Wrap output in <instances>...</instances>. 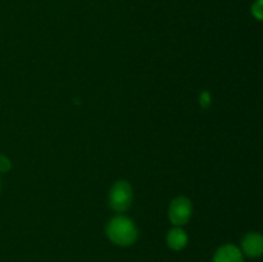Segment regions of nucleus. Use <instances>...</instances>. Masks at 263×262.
<instances>
[{"label": "nucleus", "mask_w": 263, "mask_h": 262, "mask_svg": "<svg viewBox=\"0 0 263 262\" xmlns=\"http://www.w3.org/2000/svg\"><path fill=\"white\" fill-rule=\"evenodd\" d=\"M108 239L116 246H131L138 239V228L131 218L123 215H117L108 222L105 229Z\"/></svg>", "instance_id": "obj_1"}, {"label": "nucleus", "mask_w": 263, "mask_h": 262, "mask_svg": "<svg viewBox=\"0 0 263 262\" xmlns=\"http://www.w3.org/2000/svg\"><path fill=\"white\" fill-rule=\"evenodd\" d=\"M133 204V188L125 180L115 182L109 190V205L116 212H125Z\"/></svg>", "instance_id": "obj_2"}, {"label": "nucleus", "mask_w": 263, "mask_h": 262, "mask_svg": "<svg viewBox=\"0 0 263 262\" xmlns=\"http://www.w3.org/2000/svg\"><path fill=\"white\" fill-rule=\"evenodd\" d=\"M193 204L189 198L177 197L171 202L168 208V217L174 225L182 226L189 222L192 217Z\"/></svg>", "instance_id": "obj_3"}, {"label": "nucleus", "mask_w": 263, "mask_h": 262, "mask_svg": "<svg viewBox=\"0 0 263 262\" xmlns=\"http://www.w3.org/2000/svg\"><path fill=\"white\" fill-rule=\"evenodd\" d=\"M244 254L251 258H258L263 254V235L259 233H248L241 240Z\"/></svg>", "instance_id": "obj_4"}, {"label": "nucleus", "mask_w": 263, "mask_h": 262, "mask_svg": "<svg viewBox=\"0 0 263 262\" xmlns=\"http://www.w3.org/2000/svg\"><path fill=\"white\" fill-rule=\"evenodd\" d=\"M243 252L234 244H225L216 251L213 262H243Z\"/></svg>", "instance_id": "obj_5"}, {"label": "nucleus", "mask_w": 263, "mask_h": 262, "mask_svg": "<svg viewBox=\"0 0 263 262\" xmlns=\"http://www.w3.org/2000/svg\"><path fill=\"white\" fill-rule=\"evenodd\" d=\"M167 244L174 251H181L187 244V234L181 228H174L167 234Z\"/></svg>", "instance_id": "obj_6"}, {"label": "nucleus", "mask_w": 263, "mask_h": 262, "mask_svg": "<svg viewBox=\"0 0 263 262\" xmlns=\"http://www.w3.org/2000/svg\"><path fill=\"white\" fill-rule=\"evenodd\" d=\"M252 14L256 20L263 21V0H256L252 5Z\"/></svg>", "instance_id": "obj_7"}, {"label": "nucleus", "mask_w": 263, "mask_h": 262, "mask_svg": "<svg viewBox=\"0 0 263 262\" xmlns=\"http://www.w3.org/2000/svg\"><path fill=\"white\" fill-rule=\"evenodd\" d=\"M12 169V162L4 154H0V174H5Z\"/></svg>", "instance_id": "obj_8"}, {"label": "nucleus", "mask_w": 263, "mask_h": 262, "mask_svg": "<svg viewBox=\"0 0 263 262\" xmlns=\"http://www.w3.org/2000/svg\"><path fill=\"white\" fill-rule=\"evenodd\" d=\"M211 104V95L210 92L207 91H203L202 94H200V105H202L203 108H208Z\"/></svg>", "instance_id": "obj_9"}, {"label": "nucleus", "mask_w": 263, "mask_h": 262, "mask_svg": "<svg viewBox=\"0 0 263 262\" xmlns=\"http://www.w3.org/2000/svg\"><path fill=\"white\" fill-rule=\"evenodd\" d=\"M0 192H2V181H0Z\"/></svg>", "instance_id": "obj_10"}]
</instances>
